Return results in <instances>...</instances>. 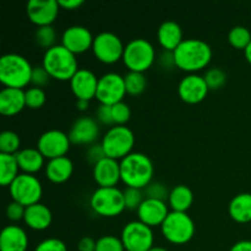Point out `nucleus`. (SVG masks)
Here are the masks:
<instances>
[{"instance_id":"21","label":"nucleus","mask_w":251,"mask_h":251,"mask_svg":"<svg viewBox=\"0 0 251 251\" xmlns=\"http://www.w3.org/2000/svg\"><path fill=\"white\" fill-rule=\"evenodd\" d=\"M26 105V96L21 88L5 87L0 91V113L12 117L21 112Z\"/></svg>"},{"instance_id":"15","label":"nucleus","mask_w":251,"mask_h":251,"mask_svg":"<svg viewBox=\"0 0 251 251\" xmlns=\"http://www.w3.org/2000/svg\"><path fill=\"white\" fill-rule=\"evenodd\" d=\"M208 88L203 76L198 74H189L184 76L178 86V93L181 100L189 104H198L202 102L207 96Z\"/></svg>"},{"instance_id":"14","label":"nucleus","mask_w":251,"mask_h":251,"mask_svg":"<svg viewBox=\"0 0 251 251\" xmlns=\"http://www.w3.org/2000/svg\"><path fill=\"white\" fill-rule=\"evenodd\" d=\"M58 0H29L26 12L29 21L38 27L51 26L59 14Z\"/></svg>"},{"instance_id":"50","label":"nucleus","mask_w":251,"mask_h":251,"mask_svg":"<svg viewBox=\"0 0 251 251\" xmlns=\"http://www.w3.org/2000/svg\"><path fill=\"white\" fill-rule=\"evenodd\" d=\"M244 51H245V58H247V60L251 64V42Z\"/></svg>"},{"instance_id":"13","label":"nucleus","mask_w":251,"mask_h":251,"mask_svg":"<svg viewBox=\"0 0 251 251\" xmlns=\"http://www.w3.org/2000/svg\"><path fill=\"white\" fill-rule=\"evenodd\" d=\"M69 135L61 130L51 129L43 132L37 142V149L39 150L44 158L53 159L64 157L70 149Z\"/></svg>"},{"instance_id":"4","label":"nucleus","mask_w":251,"mask_h":251,"mask_svg":"<svg viewBox=\"0 0 251 251\" xmlns=\"http://www.w3.org/2000/svg\"><path fill=\"white\" fill-rule=\"evenodd\" d=\"M31 63L25 56L7 53L0 58V81L5 87L24 88L31 82Z\"/></svg>"},{"instance_id":"33","label":"nucleus","mask_w":251,"mask_h":251,"mask_svg":"<svg viewBox=\"0 0 251 251\" xmlns=\"http://www.w3.org/2000/svg\"><path fill=\"white\" fill-rule=\"evenodd\" d=\"M34 41L39 47L48 50L51 47L56 46V32L53 26H42L38 27L34 33Z\"/></svg>"},{"instance_id":"32","label":"nucleus","mask_w":251,"mask_h":251,"mask_svg":"<svg viewBox=\"0 0 251 251\" xmlns=\"http://www.w3.org/2000/svg\"><path fill=\"white\" fill-rule=\"evenodd\" d=\"M20 145L21 140L16 132L5 130L0 135V153L16 154L20 151Z\"/></svg>"},{"instance_id":"34","label":"nucleus","mask_w":251,"mask_h":251,"mask_svg":"<svg viewBox=\"0 0 251 251\" xmlns=\"http://www.w3.org/2000/svg\"><path fill=\"white\" fill-rule=\"evenodd\" d=\"M203 78H205L210 90H220L227 81V74L222 69L212 68L206 71Z\"/></svg>"},{"instance_id":"18","label":"nucleus","mask_w":251,"mask_h":251,"mask_svg":"<svg viewBox=\"0 0 251 251\" xmlns=\"http://www.w3.org/2000/svg\"><path fill=\"white\" fill-rule=\"evenodd\" d=\"M100 135L97 120L91 117H81L74 122L69 139L71 144L75 145H92Z\"/></svg>"},{"instance_id":"44","label":"nucleus","mask_w":251,"mask_h":251,"mask_svg":"<svg viewBox=\"0 0 251 251\" xmlns=\"http://www.w3.org/2000/svg\"><path fill=\"white\" fill-rule=\"evenodd\" d=\"M97 118L102 124L104 125H113L114 120H113V112L112 105L100 104L97 109ZM114 126V125H113Z\"/></svg>"},{"instance_id":"1","label":"nucleus","mask_w":251,"mask_h":251,"mask_svg":"<svg viewBox=\"0 0 251 251\" xmlns=\"http://www.w3.org/2000/svg\"><path fill=\"white\" fill-rule=\"evenodd\" d=\"M176 66L189 74H196L205 69L212 59L210 44L202 39H184L173 51Z\"/></svg>"},{"instance_id":"41","label":"nucleus","mask_w":251,"mask_h":251,"mask_svg":"<svg viewBox=\"0 0 251 251\" xmlns=\"http://www.w3.org/2000/svg\"><path fill=\"white\" fill-rule=\"evenodd\" d=\"M34 251H68L65 243L58 238H48L39 243Z\"/></svg>"},{"instance_id":"5","label":"nucleus","mask_w":251,"mask_h":251,"mask_svg":"<svg viewBox=\"0 0 251 251\" xmlns=\"http://www.w3.org/2000/svg\"><path fill=\"white\" fill-rule=\"evenodd\" d=\"M156 59V50L151 42L145 38H134L125 46L123 61L129 71L145 73Z\"/></svg>"},{"instance_id":"40","label":"nucleus","mask_w":251,"mask_h":251,"mask_svg":"<svg viewBox=\"0 0 251 251\" xmlns=\"http://www.w3.org/2000/svg\"><path fill=\"white\" fill-rule=\"evenodd\" d=\"M50 75L47 73V70L43 66H34L33 70H32L31 83L33 85V87H46L49 83V80H50Z\"/></svg>"},{"instance_id":"49","label":"nucleus","mask_w":251,"mask_h":251,"mask_svg":"<svg viewBox=\"0 0 251 251\" xmlns=\"http://www.w3.org/2000/svg\"><path fill=\"white\" fill-rule=\"evenodd\" d=\"M90 105V102L88 100H76V107H77L78 110H86Z\"/></svg>"},{"instance_id":"36","label":"nucleus","mask_w":251,"mask_h":251,"mask_svg":"<svg viewBox=\"0 0 251 251\" xmlns=\"http://www.w3.org/2000/svg\"><path fill=\"white\" fill-rule=\"evenodd\" d=\"M96 251H126L122 239L115 235H103L97 240Z\"/></svg>"},{"instance_id":"3","label":"nucleus","mask_w":251,"mask_h":251,"mask_svg":"<svg viewBox=\"0 0 251 251\" xmlns=\"http://www.w3.org/2000/svg\"><path fill=\"white\" fill-rule=\"evenodd\" d=\"M42 66L51 78L59 81H70L78 70L75 54L71 53L63 44H56L46 50Z\"/></svg>"},{"instance_id":"12","label":"nucleus","mask_w":251,"mask_h":251,"mask_svg":"<svg viewBox=\"0 0 251 251\" xmlns=\"http://www.w3.org/2000/svg\"><path fill=\"white\" fill-rule=\"evenodd\" d=\"M126 95L124 76L118 73H107L100 76L98 80L96 98L100 104L114 105L123 102V98Z\"/></svg>"},{"instance_id":"27","label":"nucleus","mask_w":251,"mask_h":251,"mask_svg":"<svg viewBox=\"0 0 251 251\" xmlns=\"http://www.w3.org/2000/svg\"><path fill=\"white\" fill-rule=\"evenodd\" d=\"M228 212L232 220L238 223L251 221V194L243 193L232 199L228 206Z\"/></svg>"},{"instance_id":"11","label":"nucleus","mask_w":251,"mask_h":251,"mask_svg":"<svg viewBox=\"0 0 251 251\" xmlns=\"http://www.w3.org/2000/svg\"><path fill=\"white\" fill-rule=\"evenodd\" d=\"M125 46L113 32H100L93 39L92 50L96 58L104 64H114L123 59Z\"/></svg>"},{"instance_id":"45","label":"nucleus","mask_w":251,"mask_h":251,"mask_svg":"<svg viewBox=\"0 0 251 251\" xmlns=\"http://www.w3.org/2000/svg\"><path fill=\"white\" fill-rule=\"evenodd\" d=\"M97 240L91 237H83L78 240L77 250L78 251H96Z\"/></svg>"},{"instance_id":"22","label":"nucleus","mask_w":251,"mask_h":251,"mask_svg":"<svg viewBox=\"0 0 251 251\" xmlns=\"http://www.w3.org/2000/svg\"><path fill=\"white\" fill-rule=\"evenodd\" d=\"M28 237L19 226H6L0 234V251H26Z\"/></svg>"},{"instance_id":"8","label":"nucleus","mask_w":251,"mask_h":251,"mask_svg":"<svg viewBox=\"0 0 251 251\" xmlns=\"http://www.w3.org/2000/svg\"><path fill=\"white\" fill-rule=\"evenodd\" d=\"M90 203L93 211L103 217H115L126 208L124 191L119 190L117 186L98 188L91 196Z\"/></svg>"},{"instance_id":"2","label":"nucleus","mask_w":251,"mask_h":251,"mask_svg":"<svg viewBox=\"0 0 251 251\" xmlns=\"http://www.w3.org/2000/svg\"><path fill=\"white\" fill-rule=\"evenodd\" d=\"M153 163L147 154L141 152H131L120 159V176L127 188L144 190L153 176Z\"/></svg>"},{"instance_id":"28","label":"nucleus","mask_w":251,"mask_h":251,"mask_svg":"<svg viewBox=\"0 0 251 251\" xmlns=\"http://www.w3.org/2000/svg\"><path fill=\"white\" fill-rule=\"evenodd\" d=\"M169 206L176 212H186L194 202V193L189 186L176 185L169 193Z\"/></svg>"},{"instance_id":"16","label":"nucleus","mask_w":251,"mask_h":251,"mask_svg":"<svg viewBox=\"0 0 251 251\" xmlns=\"http://www.w3.org/2000/svg\"><path fill=\"white\" fill-rule=\"evenodd\" d=\"M93 39L95 37L92 36L90 29L78 25L68 27L61 34V44L75 55L85 53L86 50L92 48Z\"/></svg>"},{"instance_id":"24","label":"nucleus","mask_w":251,"mask_h":251,"mask_svg":"<svg viewBox=\"0 0 251 251\" xmlns=\"http://www.w3.org/2000/svg\"><path fill=\"white\" fill-rule=\"evenodd\" d=\"M157 38L164 50L174 51L184 41L181 27L176 21H164L157 31Z\"/></svg>"},{"instance_id":"19","label":"nucleus","mask_w":251,"mask_h":251,"mask_svg":"<svg viewBox=\"0 0 251 251\" xmlns=\"http://www.w3.org/2000/svg\"><path fill=\"white\" fill-rule=\"evenodd\" d=\"M168 215L169 211L166 201L145 199L144 202L137 208L139 221L151 228L156 227V226H162Z\"/></svg>"},{"instance_id":"39","label":"nucleus","mask_w":251,"mask_h":251,"mask_svg":"<svg viewBox=\"0 0 251 251\" xmlns=\"http://www.w3.org/2000/svg\"><path fill=\"white\" fill-rule=\"evenodd\" d=\"M112 112L114 125H125L130 120V117H131L130 107L125 102H119L117 104L112 105Z\"/></svg>"},{"instance_id":"17","label":"nucleus","mask_w":251,"mask_h":251,"mask_svg":"<svg viewBox=\"0 0 251 251\" xmlns=\"http://www.w3.org/2000/svg\"><path fill=\"white\" fill-rule=\"evenodd\" d=\"M97 76L90 69H78L70 80V87L77 100H88L96 98L98 87Z\"/></svg>"},{"instance_id":"29","label":"nucleus","mask_w":251,"mask_h":251,"mask_svg":"<svg viewBox=\"0 0 251 251\" xmlns=\"http://www.w3.org/2000/svg\"><path fill=\"white\" fill-rule=\"evenodd\" d=\"M19 163L15 154L0 153V184L10 186L19 176Z\"/></svg>"},{"instance_id":"35","label":"nucleus","mask_w":251,"mask_h":251,"mask_svg":"<svg viewBox=\"0 0 251 251\" xmlns=\"http://www.w3.org/2000/svg\"><path fill=\"white\" fill-rule=\"evenodd\" d=\"M25 96H26V105L31 109L42 108L47 100L46 92L43 91V88L39 87L28 88V90L25 91Z\"/></svg>"},{"instance_id":"37","label":"nucleus","mask_w":251,"mask_h":251,"mask_svg":"<svg viewBox=\"0 0 251 251\" xmlns=\"http://www.w3.org/2000/svg\"><path fill=\"white\" fill-rule=\"evenodd\" d=\"M145 198L146 199H153V200H161L166 201L168 200L169 193L166 185L159 181H154V183H150L146 188L144 189Z\"/></svg>"},{"instance_id":"38","label":"nucleus","mask_w":251,"mask_h":251,"mask_svg":"<svg viewBox=\"0 0 251 251\" xmlns=\"http://www.w3.org/2000/svg\"><path fill=\"white\" fill-rule=\"evenodd\" d=\"M145 193L142 189L136 188H126L124 190V200L125 206L127 210H136L140 207L145 200Z\"/></svg>"},{"instance_id":"9","label":"nucleus","mask_w":251,"mask_h":251,"mask_svg":"<svg viewBox=\"0 0 251 251\" xmlns=\"http://www.w3.org/2000/svg\"><path fill=\"white\" fill-rule=\"evenodd\" d=\"M9 188L12 200L21 203L25 207L38 203L43 194L41 181L33 174H19Z\"/></svg>"},{"instance_id":"7","label":"nucleus","mask_w":251,"mask_h":251,"mask_svg":"<svg viewBox=\"0 0 251 251\" xmlns=\"http://www.w3.org/2000/svg\"><path fill=\"white\" fill-rule=\"evenodd\" d=\"M162 234L172 244H186L195 234V223L186 212L172 211L161 226Z\"/></svg>"},{"instance_id":"20","label":"nucleus","mask_w":251,"mask_h":251,"mask_svg":"<svg viewBox=\"0 0 251 251\" xmlns=\"http://www.w3.org/2000/svg\"><path fill=\"white\" fill-rule=\"evenodd\" d=\"M93 178L100 188H113L122 180L120 162L105 157L93 166Z\"/></svg>"},{"instance_id":"47","label":"nucleus","mask_w":251,"mask_h":251,"mask_svg":"<svg viewBox=\"0 0 251 251\" xmlns=\"http://www.w3.org/2000/svg\"><path fill=\"white\" fill-rule=\"evenodd\" d=\"M59 6L64 7L66 10H75L83 5V0H58Z\"/></svg>"},{"instance_id":"23","label":"nucleus","mask_w":251,"mask_h":251,"mask_svg":"<svg viewBox=\"0 0 251 251\" xmlns=\"http://www.w3.org/2000/svg\"><path fill=\"white\" fill-rule=\"evenodd\" d=\"M24 221L32 229L44 230L51 225L53 215H51V211L49 210L48 206L38 202L26 207Z\"/></svg>"},{"instance_id":"6","label":"nucleus","mask_w":251,"mask_h":251,"mask_svg":"<svg viewBox=\"0 0 251 251\" xmlns=\"http://www.w3.org/2000/svg\"><path fill=\"white\" fill-rule=\"evenodd\" d=\"M100 145L105 156L118 161L131 153L135 145V135L126 125H114L105 132Z\"/></svg>"},{"instance_id":"46","label":"nucleus","mask_w":251,"mask_h":251,"mask_svg":"<svg viewBox=\"0 0 251 251\" xmlns=\"http://www.w3.org/2000/svg\"><path fill=\"white\" fill-rule=\"evenodd\" d=\"M159 64L163 66L164 69H171L176 66V60H174L173 51L164 50L159 56Z\"/></svg>"},{"instance_id":"42","label":"nucleus","mask_w":251,"mask_h":251,"mask_svg":"<svg viewBox=\"0 0 251 251\" xmlns=\"http://www.w3.org/2000/svg\"><path fill=\"white\" fill-rule=\"evenodd\" d=\"M25 211H26V207L22 206L21 203L16 202V201H12V202H10L9 205L6 206V216L10 221H12V222H17V221L24 220Z\"/></svg>"},{"instance_id":"26","label":"nucleus","mask_w":251,"mask_h":251,"mask_svg":"<svg viewBox=\"0 0 251 251\" xmlns=\"http://www.w3.org/2000/svg\"><path fill=\"white\" fill-rule=\"evenodd\" d=\"M15 156H16L20 169L27 174L37 173L44 166V156L39 152L38 149L29 147V149L20 150Z\"/></svg>"},{"instance_id":"51","label":"nucleus","mask_w":251,"mask_h":251,"mask_svg":"<svg viewBox=\"0 0 251 251\" xmlns=\"http://www.w3.org/2000/svg\"><path fill=\"white\" fill-rule=\"evenodd\" d=\"M149 251H168V250L164 249V248H161V247H153L151 250H149Z\"/></svg>"},{"instance_id":"10","label":"nucleus","mask_w":251,"mask_h":251,"mask_svg":"<svg viewBox=\"0 0 251 251\" xmlns=\"http://www.w3.org/2000/svg\"><path fill=\"white\" fill-rule=\"evenodd\" d=\"M120 239L126 251H149L153 248L154 237L151 227L141 221H131L124 226Z\"/></svg>"},{"instance_id":"25","label":"nucleus","mask_w":251,"mask_h":251,"mask_svg":"<svg viewBox=\"0 0 251 251\" xmlns=\"http://www.w3.org/2000/svg\"><path fill=\"white\" fill-rule=\"evenodd\" d=\"M74 172V164L69 157H58L49 159L46 164V176L51 183L60 184L69 180Z\"/></svg>"},{"instance_id":"48","label":"nucleus","mask_w":251,"mask_h":251,"mask_svg":"<svg viewBox=\"0 0 251 251\" xmlns=\"http://www.w3.org/2000/svg\"><path fill=\"white\" fill-rule=\"evenodd\" d=\"M229 251H251V240H240L235 243Z\"/></svg>"},{"instance_id":"43","label":"nucleus","mask_w":251,"mask_h":251,"mask_svg":"<svg viewBox=\"0 0 251 251\" xmlns=\"http://www.w3.org/2000/svg\"><path fill=\"white\" fill-rule=\"evenodd\" d=\"M86 157H87V161L95 166L96 163H98L100 161H102L103 158H105V152L103 150L102 145H91L88 147L87 152H86Z\"/></svg>"},{"instance_id":"30","label":"nucleus","mask_w":251,"mask_h":251,"mask_svg":"<svg viewBox=\"0 0 251 251\" xmlns=\"http://www.w3.org/2000/svg\"><path fill=\"white\" fill-rule=\"evenodd\" d=\"M125 88L126 93L131 96H139L146 90L147 78L144 73H135V71H129L124 76Z\"/></svg>"},{"instance_id":"31","label":"nucleus","mask_w":251,"mask_h":251,"mask_svg":"<svg viewBox=\"0 0 251 251\" xmlns=\"http://www.w3.org/2000/svg\"><path fill=\"white\" fill-rule=\"evenodd\" d=\"M228 41L230 46L237 49H247L251 42V33L244 26H235L228 33Z\"/></svg>"}]
</instances>
